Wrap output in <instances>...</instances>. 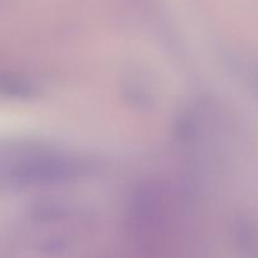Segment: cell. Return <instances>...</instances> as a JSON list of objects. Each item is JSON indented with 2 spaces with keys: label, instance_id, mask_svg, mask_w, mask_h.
Instances as JSON below:
<instances>
[{
  "label": "cell",
  "instance_id": "7a4b0ae2",
  "mask_svg": "<svg viewBox=\"0 0 258 258\" xmlns=\"http://www.w3.org/2000/svg\"><path fill=\"white\" fill-rule=\"evenodd\" d=\"M2 90L3 93L10 96L13 98H20V100H28L35 96L37 90L30 82L20 76L14 75H3L2 77Z\"/></svg>",
  "mask_w": 258,
  "mask_h": 258
},
{
  "label": "cell",
  "instance_id": "5b68a950",
  "mask_svg": "<svg viewBox=\"0 0 258 258\" xmlns=\"http://www.w3.org/2000/svg\"><path fill=\"white\" fill-rule=\"evenodd\" d=\"M194 121L188 117H183L179 120L178 125H176V134L179 138L188 139L193 135L194 133Z\"/></svg>",
  "mask_w": 258,
  "mask_h": 258
},
{
  "label": "cell",
  "instance_id": "6da1fadb",
  "mask_svg": "<svg viewBox=\"0 0 258 258\" xmlns=\"http://www.w3.org/2000/svg\"><path fill=\"white\" fill-rule=\"evenodd\" d=\"M90 165L75 158L54 153H33L10 166L8 181L14 188L47 185L73 180L85 175Z\"/></svg>",
  "mask_w": 258,
  "mask_h": 258
},
{
  "label": "cell",
  "instance_id": "277c9868",
  "mask_svg": "<svg viewBox=\"0 0 258 258\" xmlns=\"http://www.w3.org/2000/svg\"><path fill=\"white\" fill-rule=\"evenodd\" d=\"M32 214L40 221H57L67 216V209L55 202H40L33 207Z\"/></svg>",
  "mask_w": 258,
  "mask_h": 258
},
{
  "label": "cell",
  "instance_id": "3957f363",
  "mask_svg": "<svg viewBox=\"0 0 258 258\" xmlns=\"http://www.w3.org/2000/svg\"><path fill=\"white\" fill-rule=\"evenodd\" d=\"M236 239L241 248L254 254L258 251V227L253 222L239 221L236 226Z\"/></svg>",
  "mask_w": 258,
  "mask_h": 258
}]
</instances>
